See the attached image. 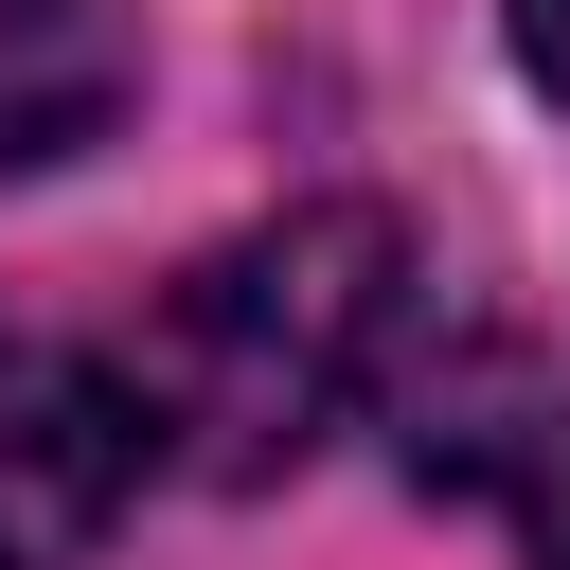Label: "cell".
I'll list each match as a JSON object with an SVG mask.
<instances>
[{
    "label": "cell",
    "instance_id": "6da1fadb",
    "mask_svg": "<svg viewBox=\"0 0 570 570\" xmlns=\"http://www.w3.org/2000/svg\"><path fill=\"white\" fill-rule=\"evenodd\" d=\"M392 338H410V249H392V214L321 196V214H267V232L196 249L107 374H125V410H142V463L285 481V463L392 374Z\"/></svg>",
    "mask_w": 570,
    "mask_h": 570
},
{
    "label": "cell",
    "instance_id": "7a4b0ae2",
    "mask_svg": "<svg viewBox=\"0 0 570 570\" xmlns=\"http://www.w3.org/2000/svg\"><path fill=\"white\" fill-rule=\"evenodd\" d=\"M142 499V410L71 338H0V570H71Z\"/></svg>",
    "mask_w": 570,
    "mask_h": 570
},
{
    "label": "cell",
    "instance_id": "3957f363",
    "mask_svg": "<svg viewBox=\"0 0 570 570\" xmlns=\"http://www.w3.org/2000/svg\"><path fill=\"white\" fill-rule=\"evenodd\" d=\"M125 107V18L107 0H0V178L71 160Z\"/></svg>",
    "mask_w": 570,
    "mask_h": 570
},
{
    "label": "cell",
    "instance_id": "277c9868",
    "mask_svg": "<svg viewBox=\"0 0 570 570\" xmlns=\"http://www.w3.org/2000/svg\"><path fill=\"white\" fill-rule=\"evenodd\" d=\"M534 570H570V410L534 428Z\"/></svg>",
    "mask_w": 570,
    "mask_h": 570
},
{
    "label": "cell",
    "instance_id": "5b68a950",
    "mask_svg": "<svg viewBox=\"0 0 570 570\" xmlns=\"http://www.w3.org/2000/svg\"><path fill=\"white\" fill-rule=\"evenodd\" d=\"M517 71H534V89L570 107V0H517Z\"/></svg>",
    "mask_w": 570,
    "mask_h": 570
}]
</instances>
